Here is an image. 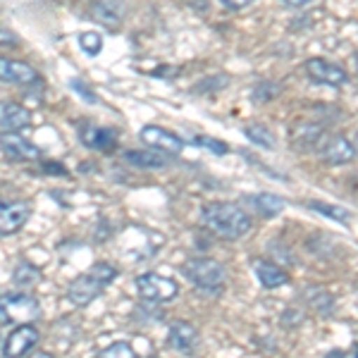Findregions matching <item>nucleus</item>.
I'll list each match as a JSON object with an SVG mask.
<instances>
[{
    "label": "nucleus",
    "mask_w": 358,
    "mask_h": 358,
    "mask_svg": "<svg viewBox=\"0 0 358 358\" xmlns=\"http://www.w3.org/2000/svg\"><path fill=\"white\" fill-rule=\"evenodd\" d=\"M31 215V206L27 201L0 199V236H10L20 232Z\"/></svg>",
    "instance_id": "423d86ee"
},
{
    "label": "nucleus",
    "mask_w": 358,
    "mask_h": 358,
    "mask_svg": "<svg viewBox=\"0 0 358 358\" xmlns=\"http://www.w3.org/2000/svg\"><path fill=\"white\" fill-rule=\"evenodd\" d=\"M199 342H201L199 330H196L192 322L175 320L167 327V344H170L172 349H177L179 354H194V351L199 349Z\"/></svg>",
    "instance_id": "9b49d317"
},
{
    "label": "nucleus",
    "mask_w": 358,
    "mask_h": 358,
    "mask_svg": "<svg viewBox=\"0 0 358 358\" xmlns=\"http://www.w3.org/2000/svg\"><path fill=\"white\" fill-rule=\"evenodd\" d=\"M79 141H82L84 146L94 148V151H113L115 143H117V136H115V131L108 129V127L82 122L79 124Z\"/></svg>",
    "instance_id": "ddd939ff"
},
{
    "label": "nucleus",
    "mask_w": 358,
    "mask_h": 358,
    "mask_svg": "<svg viewBox=\"0 0 358 358\" xmlns=\"http://www.w3.org/2000/svg\"><path fill=\"white\" fill-rule=\"evenodd\" d=\"M98 358H138V356L129 342H113L110 346H106V349L101 351Z\"/></svg>",
    "instance_id": "b1692460"
},
{
    "label": "nucleus",
    "mask_w": 358,
    "mask_h": 358,
    "mask_svg": "<svg viewBox=\"0 0 358 358\" xmlns=\"http://www.w3.org/2000/svg\"><path fill=\"white\" fill-rule=\"evenodd\" d=\"M31 124V113L20 103H0V131H20Z\"/></svg>",
    "instance_id": "dca6fc26"
},
{
    "label": "nucleus",
    "mask_w": 358,
    "mask_h": 358,
    "mask_svg": "<svg viewBox=\"0 0 358 358\" xmlns=\"http://www.w3.org/2000/svg\"><path fill=\"white\" fill-rule=\"evenodd\" d=\"M36 79H38L36 69L29 67L27 62L0 57V82L17 84V86H27V84H34Z\"/></svg>",
    "instance_id": "4468645a"
},
{
    "label": "nucleus",
    "mask_w": 358,
    "mask_h": 358,
    "mask_svg": "<svg viewBox=\"0 0 358 358\" xmlns=\"http://www.w3.org/2000/svg\"><path fill=\"white\" fill-rule=\"evenodd\" d=\"M20 45V36L10 29L0 27V48H17Z\"/></svg>",
    "instance_id": "bb28decb"
},
{
    "label": "nucleus",
    "mask_w": 358,
    "mask_h": 358,
    "mask_svg": "<svg viewBox=\"0 0 358 358\" xmlns=\"http://www.w3.org/2000/svg\"><path fill=\"white\" fill-rule=\"evenodd\" d=\"M0 151L5 153V158L15 160V163H29V160L41 158L38 146H34L29 138L20 136L17 131H3L0 134Z\"/></svg>",
    "instance_id": "1a4fd4ad"
},
{
    "label": "nucleus",
    "mask_w": 358,
    "mask_h": 358,
    "mask_svg": "<svg viewBox=\"0 0 358 358\" xmlns=\"http://www.w3.org/2000/svg\"><path fill=\"white\" fill-rule=\"evenodd\" d=\"M199 143L201 146H208V148H213L215 153H227V146L224 143H217L215 138H210V136H206V138H199Z\"/></svg>",
    "instance_id": "c85d7f7f"
},
{
    "label": "nucleus",
    "mask_w": 358,
    "mask_h": 358,
    "mask_svg": "<svg viewBox=\"0 0 358 358\" xmlns=\"http://www.w3.org/2000/svg\"><path fill=\"white\" fill-rule=\"evenodd\" d=\"M322 134H325L322 127L313 122H296L292 127V141L296 143V146L299 143H301V146H310V143L320 141Z\"/></svg>",
    "instance_id": "412c9836"
},
{
    "label": "nucleus",
    "mask_w": 358,
    "mask_h": 358,
    "mask_svg": "<svg viewBox=\"0 0 358 358\" xmlns=\"http://www.w3.org/2000/svg\"><path fill=\"white\" fill-rule=\"evenodd\" d=\"M251 3H253V0H222V5H224V8H229V10H244Z\"/></svg>",
    "instance_id": "c756f323"
},
{
    "label": "nucleus",
    "mask_w": 358,
    "mask_h": 358,
    "mask_svg": "<svg viewBox=\"0 0 358 358\" xmlns=\"http://www.w3.org/2000/svg\"><path fill=\"white\" fill-rule=\"evenodd\" d=\"M306 74H308L313 82L317 84H325V86H344L349 84V74L342 65L337 62H330V60H322V57H310L306 62Z\"/></svg>",
    "instance_id": "0eeeda50"
},
{
    "label": "nucleus",
    "mask_w": 358,
    "mask_h": 358,
    "mask_svg": "<svg viewBox=\"0 0 358 358\" xmlns=\"http://www.w3.org/2000/svg\"><path fill=\"white\" fill-rule=\"evenodd\" d=\"M282 3H285L287 8H306L310 0H282Z\"/></svg>",
    "instance_id": "7c9ffc66"
},
{
    "label": "nucleus",
    "mask_w": 358,
    "mask_h": 358,
    "mask_svg": "<svg viewBox=\"0 0 358 358\" xmlns=\"http://www.w3.org/2000/svg\"><path fill=\"white\" fill-rule=\"evenodd\" d=\"M136 292L143 301L148 303H165L179 294V285L172 277L158 275V273H146L136 277Z\"/></svg>",
    "instance_id": "39448f33"
},
{
    "label": "nucleus",
    "mask_w": 358,
    "mask_h": 358,
    "mask_svg": "<svg viewBox=\"0 0 358 358\" xmlns=\"http://www.w3.org/2000/svg\"><path fill=\"white\" fill-rule=\"evenodd\" d=\"M151 358H155V356H151Z\"/></svg>",
    "instance_id": "c9c22d12"
},
{
    "label": "nucleus",
    "mask_w": 358,
    "mask_h": 358,
    "mask_svg": "<svg viewBox=\"0 0 358 358\" xmlns=\"http://www.w3.org/2000/svg\"><path fill=\"white\" fill-rule=\"evenodd\" d=\"M320 155H322V160H325V163H330V165H346V163H351V160H354L356 148L346 136L334 134V136L325 138V143L320 146Z\"/></svg>",
    "instance_id": "f8f14e48"
},
{
    "label": "nucleus",
    "mask_w": 358,
    "mask_h": 358,
    "mask_svg": "<svg viewBox=\"0 0 358 358\" xmlns=\"http://www.w3.org/2000/svg\"><path fill=\"white\" fill-rule=\"evenodd\" d=\"M354 148H356V153H358V131H356V138H354Z\"/></svg>",
    "instance_id": "72a5a7b5"
},
{
    "label": "nucleus",
    "mask_w": 358,
    "mask_h": 358,
    "mask_svg": "<svg viewBox=\"0 0 358 358\" xmlns=\"http://www.w3.org/2000/svg\"><path fill=\"white\" fill-rule=\"evenodd\" d=\"M79 45H82L86 55H98L103 50V38L96 31H84L79 34Z\"/></svg>",
    "instance_id": "393cba45"
},
{
    "label": "nucleus",
    "mask_w": 358,
    "mask_h": 358,
    "mask_svg": "<svg viewBox=\"0 0 358 358\" xmlns=\"http://www.w3.org/2000/svg\"><path fill=\"white\" fill-rule=\"evenodd\" d=\"M117 277V268H113L110 263H96L86 270L84 275H79L77 280L69 285L67 299L74 306H89L94 299L101 296L103 292L115 282Z\"/></svg>",
    "instance_id": "f03ea898"
},
{
    "label": "nucleus",
    "mask_w": 358,
    "mask_h": 358,
    "mask_svg": "<svg viewBox=\"0 0 358 358\" xmlns=\"http://www.w3.org/2000/svg\"><path fill=\"white\" fill-rule=\"evenodd\" d=\"M253 270H256L258 282H261L265 289H277V287L289 282V275H287L280 265H275L270 261H256L253 263Z\"/></svg>",
    "instance_id": "f3484780"
},
{
    "label": "nucleus",
    "mask_w": 358,
    "mask_h": 358,
    "mask_svg": "<svg viewBox=\"0 0 358 358\" xmlns=\"http://www.w3.org/2000/svg\"><path fill=\"white\" fill-rule=\"evenodd\" d=\"M41 315V303L31 294H3L0 296V325H27Z\"/></svg>",
    "instance_id": "20e7f679"
},
{
    "label": "nucleus",
    "mask_w": 358,
    "mask_h": 358,
    "mask_svg": "<svg viewBox=\"0 0 358 358\" xmlns=\"http://www.w3.org/2000/svg\"><path fill=\"white\" fill-rule=\"evenodd\" d=\"M356 67H358V55H356Z\"/></svg>",
    "instance_id": "f704fd0d"
},
{
    "label": "nucleus",
    "mask_w": 358,
    "mask_h": 358,
    "mask_svg": "<svg viewBox=\"0 0 358 358\" xmlns=\"http://www.w3.org/2000/svg\"><path fill=\"white\" fill-rule=\"evenodd\" d=\"M182 270H184V275L203 292L217 294L227 285V270H224L222 263L213 261V258H189V261L182 265Z\"/></svg>",
    "instance_id": "7ed1b4c3"
},
{
    "label": "nucleus",
    "mask_w": 358,
    "mask_h": 358,
    "mask_svg": "<svg viewBox=\"0 0 358 358\" xmlns=\"http://www.w3.org/2000/svg\"><path fill=\"white\" fill-rule=\"evenodd\" d=\"M141 141L146 143L148 148H153V151H158V153H165V155H177V153H182V148H184V141L177 134L163 129V127H153V124L141 129Z\"/></svg>",
    "instance_id": "9d476101"
},
{
    "label": "nucleus",
    "mask_w": 358,
    "mask_h": 358,
    "mask_svg": "<svg viewBox=\"0 0 358 358\" xmlns=\"http://www.w3.org/2000/svg\"><path fill=\"white\" fill-rule=\"evenodd\" d=\"M38 339H41V334H38V330L31 325V322H27V325H17L15 330L10 332V337L5 339L3 356L5 358H24L29 351L38 344Z\"/></svg>",
    "instance_id": "6e6552de"
},
{
    "label": "nucleus",
    "mask_w": 358,
    "mask_h": 358,
    "mask_svg": "<svg viewBox=\"0 0 358 358\" xmlns=\"http://www.w3.org/2000/svg\"><path fill=\"white\" fill-rule=\"evenodd\" d=\"M38 282H41V270L36 268V265L22 261L15 265V273H13V285L20 287V289H31V287H36Z\"/></svg>",
    "instance_id": "6ab92c4d"
},
{
    "label": "nucleus",
    "mask_w": 358,
    "mask_h": 358,
    "mask_svg": "<svg viewBox=\"0 0 358 358\" xmlns=\"http://www.w3.org/2000/svg\"><path fill=\"white\" fill-rule=\"evenodd\" d=\"M29 358H55L53 354H45V351H36V354H31Z\"/></svg>",
    "instance_id": "2f4dec72"
},
{
    "label": "nucleus",
    "mask_w": 358,
    "mask_h": 358,
    "mask_svg": "<svg viewBox=\"0 0 358 358\" xmlns=\"http://www.w3.org/2000/svg\"><path fill=\"white\" fill-rule=\"evenodd\" d=\"M69 84H72V89L77 91V94H82V96H84V98H86V101H89V103H98L96 94H94V91H91V89H86L82 79H72V82H69Z\"/></svg>",
    "instance_id": "cd10ccee"
},
{
    "label": "nucleus",
    "mask_w": 358,
    "mask_h": 358,
    "mask_svg": "<svg viewBox=\"0 0 358 358\" xmlns=\"http://www.w3.org/2000/svg\"><path fill=\"white\" fill-rule=\"evenodd\" d=\"M246 136L251 138V141H256V143H261V146H265V148H273L275 146V138H273V134H270L265 127H261V124H248L246 127Z\"/></svg>",
    "instance_id": "a878e982"
},
{
    "label": "nucleus",
    "mask_w": 358,
    "mask_h": 358,
    "mask_svg": "<svg viewBox=\"0 0 358 358\" xmlns=\"http://www.w3.org/2000/svg\"><path fill=\"white\" fill-rule=\"evenodd\" d=\"M201 224L210 234L220 236V239L236 241L241 236L251 232L253 222L251 215L239 203H224V201H213L206 203L201 210Z\"/></svg>",
    "instance_id": "f257e3e1"
},
{
    "label": "nucleus",
    "mask_w": 358,
    "mask_h": 358,
    "mask_svg": "<svg viewBox=\"0 0 358 358\" xmlns=\"http://www.w3.org/2000/svg\"><path fill=\"white\" fill-rule=\"evenodd\" d=\"M91 20L106 27H120L124 20V3L122 0H94L91 3Z\"/></svg>",
    "instance_id": "2eb2a0df"
},
{
    "label": "nucleus",
    "mask_w": 358,
    "mask_h": 358,
    "mask_svg": "<svg viewBox=\"0 0 358 358\" xmlns=\"http://www.w3.org/2000/svg\"><path fill=\"white\" fill-rule=\"evenodd\" d=\"M124 160L129 165L148 167V170H158V167L167 165V155L165 153H155V151H127Z\"/></svg>",
    "instance_id": "aec40b11"
},
{
    "label": "nucleus",
    "mask_w": 358,
    "mask_h": 358,
    "mask_svg": "<svg viewBox=\"0 0 358 358\" xmlns=\"http://www.w3.org/2000/svg\"><path fill=\"white\" fill-rule=\"evenodd\" d=\"M246 203L263 217H275L285 210V201L277 199L275 194H258V196H246Z\"/></svg>",
    "instance_id": "a211bd4d"
},
{
    "label": "nucleus",
    "mask_w": 358,
    "mask_h": 358,
    "mask_svg": "<svg viewBox=\"0 0 358 358\" xmlns=\"http://www.w3.org/2000/svg\"><path fill=\"white\" fill-rule=\"evenodd\" d=\"M306 299H308V303L313 306L315 310H320L322 315H330L332 313L334 299L330 296V292H325V289H310V294Z\"/></svg>",
    "instance_id": "4be33fe9"
},
{
    "label": "nucleus",
    "mask_w": 358,
    "mask_h": 358,
    "mask_svg": "<svg viewBox=\"0 0 358 358\" xmlns=\"http://www.w3.org/2000/svg\"><path fill=\"white\" fill-rule=\"evenodd\" d=\"M351 358H358V344L354 346V351H351Z\"/></svg>",
    "instance_id": "473e14b6"
},
{
    "label": "nucleus",
    "mask_w": 358,
    "mask_h": 358,
    "mask_svg": "<svg viewBox=\"0 0 358 358\" xmlns=\"http://www.w3.org/2000/svg\"><path fill=\"white\" fill-rule=\"evenodd\" d=\"M310 210H315V213H322V215H327L330 220H337V222H349V217H351V213L349 210H344V208H339V206H330V203H308Z\"/></svg>",
    "instance_id": "5701e85b"
}]
</instances>
